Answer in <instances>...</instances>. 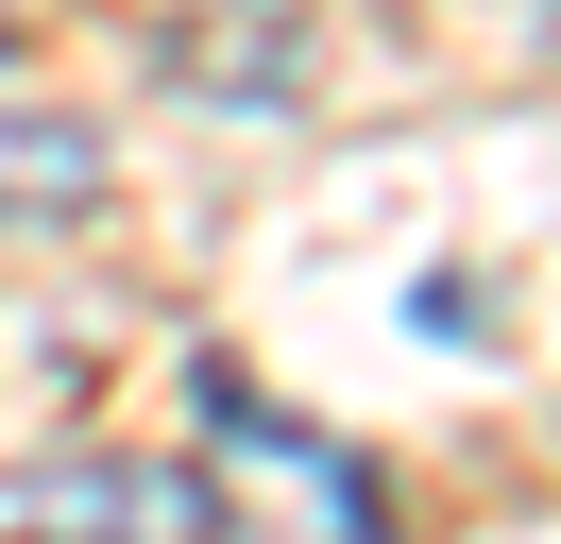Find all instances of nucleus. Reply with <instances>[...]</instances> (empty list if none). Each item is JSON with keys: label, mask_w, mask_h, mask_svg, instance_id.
Returning <instances> with one entry per match:
<instances>
[{"label": "nucleus", "mask_w": 561, "mask_h": 544, "mask_svg": "<svg viewBox=\"0 0 561 544\" xmlns=\"http://www.w3.org/2000/svg\"><path fill=\"white\" fill-rule=\"evenodd\" d=\"M187 408H205V494H221V510L255 494V510H307V528H341V544L391 528V476L357 460V442H323V426H273L221 358H187Z\"/></svg>", "instance_id": "1"}, {"label": "nucleus", "mask_w": 561, "mask_h": 544, "mask_svg": "<svg viewBox=\"0 0 561 544\" xmlns=\"http://www.w3.org/2000/svg\"><path fill=\"white\" fill-rule=\"evenodd\" d=\"M0 528H221L205 460H18L0 476Z\"/></svg>", "instance_id": "2"}, {"label": "nucleus", "mask_w": 561, "mask_h": 544, "mask_svg": "<svg viewBox=\"0 0 561 544\" xmlns=\"http://www.w3.org/2000/svg\"><path fill=\"white\" fill-rule=\"evenodd\" d=\"M103 204V136L51 120V102H0V238L18 222H85Z\"/></svg>", "instance_id": "3"}]
</instances>
